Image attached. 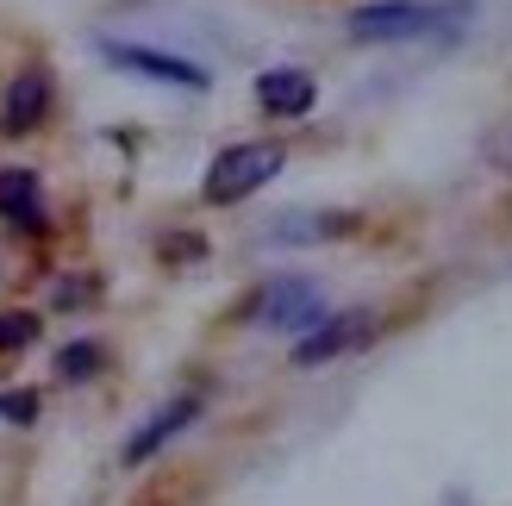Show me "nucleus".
I'll use <instances>...</instances> for the list:
<instances>
[{"label":"nucleus","mask_w":512,"mask_h":506,"mask_svg":"<svg viewBox=\"0 0 512 506\" xmlns=\"http://www.w3.org/2000/svg\"><path fill=\"white\" fill-rule=\"evenodd\" d=\"M281 163H288V150L281 144H232V150H219L213 169H207V182H200V200L207 207H238V200H250L263 182H275Z\"/></svg>","instance_id":"f257e3e1"},{"label":"nucleus","mask_w":512,"mask_h":506,"mask_svg":"<svg viewBox=\"0 0 512 506\" xmlns=\"http://www.w3.org/2000/svg\"><path fill=\"white\" fill-rule=\"evenodd\" d=\"M450 7H431V0H369V7L350 13V38L356 44H406L438 32Z\"/></svg>","instance_id":"f03ea898"},{"label":"nucleus","mask_w":512,"mask_h":506,"mask_svg":"<svg viewBox=\"0 0 512 506\" xmlns=\"http://www.w3.org/2000/svg\"><path fill=\"white\" fill-rule=\"evenodd\" d=\"M250 319L256 325H275V332H313V325H325V294L319 282H306V275H275V282L250 300Z\"/></svg>","instance_id":"7ed1b4c3"},{"label":"nucleus","mask_w":512,"mask_h":506,"mask_svg":"<svg viewBox=\"0 0 512 506\" xmlns=\"http://www.w3.org/2000/svg\"><path fill=\"white\" fill-rule=\"evenodd\" d=\"M100 57H107L113 69H132V75H150V82H163V88H207L213 75L188 63V57H169V50H150V44H125V38H100Z\"/></svg>","instance_id":"20e7f679"},{"label":"nucleus","mask_w":512,"mask_h":506,"mask_svg":"<svg viewBox=\"0 0 512 506\" xmlns=\"http://www.w3.org/2000/svg\"><path fill=\"white\" fill-rule=\"evenodd\" d=\"M369 332H375V313H369V307L331 313L325 325H313V332L294 344V369H319V363H331V357H344V350L369 344Z\"/></svg>","instance_id":"39448f33"},{"label":"nucleus","mask_w":512,"mask_h":506,"mask_svg":"<svg viewBox=\"0 0 512 506\" xmlns=\"http://www.w3.org/2000/svg\"><path fill=\"white\" fill-rule=\"evenodd\" d=\"M194 419H200V394H175L169 407H157V413H150V419L138 425L132 438H125V450H119V463H125V469H144V463L157 457V450H163L169 438H182V432H188Z\"/></svg>","instance_id":"423d86ee"},{"label":"nucleus","mask_w":512,"mask_h":506,"mask_svg":"<svg viewBox=\"0 0 512 506\" xmlns=\"http://www.w3.org/2000/svg\"><path fill=\"white\" fill-rule=\"evenodd\" d=\"M50 75L44 69H19L13 82H7V100H0V132L7 138H25V132H38L44 113H50Z\"/></svg>","instance_id":"0eeeda50"},{"label":"nucleus","mask_w":512,"mask_h":506,"mask_svg":"<svg viewBox=\"0 0 512 506\" xmlns=\"http://www.w3.org/2000/svg\"><path fill=\"white\" fill-rule=\"evenodd\" d=\"M319 100V82L306 69H263L256 75V107L269 119H306Z\"/></svg>","instance_id":"6e6552de"},{"label":"nucleus","mask_w":512,"mask_h":506,"mask_svg":"<svg viewBox=\"0 0 512 506\" xmlns=\"http://www.w3.org/2000/svg\"><path fill=\"white\" fill-rule=\"evenodd\" d=\"M0 219L19 225V232H44L50 225V207H44V182L32 169H0Z\"/></svg>","instance_id":"1a4fd4ad"},{"label":"nucleus","mask_w":512,"mask_h":506,"mask_svg":"<svg viewBox=\"0 0 512 506\" xmlns=\"http://www.w3.org/2000/svg\"><path fill=\"white\" fill-rule=\"evenodd\" d=\"M344 232H356V213H319V219H281L269 238H281V244H313V238H344Z\"/></svg>","instance_id":"9d476101"},{"label":"nucleus","mask_w":512,"mask_h":506,"mask_svg":"<svg viewBox=\"0 0 512 506\" xmlns=\"http://www.w3.org/2000/svg\"><path fill=\"white\" fill-rule=\"evenodd\" d=\"M100 363H107V344H94V338L57 350V375H63V382H88V375H100Z\"/></svg>","instance_id":"9b49d317"},{"label":"nucleus","mask_w":512,"mask_h":506,"mask_svg":"<svg viewBox=\"0 0 512 506\" xmlns=\"http://www.w3.org/2000/svg\"><path fill=\"white\" fill-rule=\"evenodd\" d=\"M0 419H7V425H32L38 419V388H0Z\"/></svg>","instance_id":"f8f14e48"},{"label":"nucleus","mask_w":512,"mask_h":506,"mask_svg":"<svg viewBox=\"0 0 512 506\" xmlns=\"http://www.w3.org/2000/svg\"><path fill=\"white\" fill-rule=\"evenodd\" d=\"M38 338V313H0V350H25Z\"/></svg>","instance_id":"ddd939ff"}]
</instances>
